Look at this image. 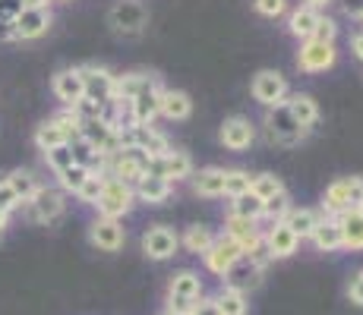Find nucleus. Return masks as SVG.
Masks as SVG:
<instances>
[{"label": "nucleus", "mask_w": 363, "mask_h": 315, "mask_svg": "<svg viewBox=\"0 0 363 315\" xmlns=\"http://www.w3.org/2000/svg\"><path fill=\"white\" fill-rule=\"evenodd\" d=\"M206 297V287H202V277L199 271L193 268H180L171 275L167 281V290H164V312L171 315H186L199 299Z\"/></svg>", "instance_id": "nucleus-1"}, {"label": "nucleus", "mask_w": 363, "mask_h": 315, "mask_svg": "<svg viewBox=\"0 0 363 315\" xmlns=\"http://www.w3.org/2000/svg\"><path fill=\"white\" fill-rule=\"evenodd\" d=\"M360 202H363V177H338L325 186L319 212L325 218H338L345 212H354Z\"/></svg>", "instance_id": "nucleus-2"}, {"label": "nucleus", "mask_w": 363, "mask_h": 315, "mask_svg": "<svg viewBox=\"0 0 363 315\" xmlns=\"http://www.w3.org/2000/svg\"><path fill=\"white\" fill-rule=\"evenodd\" d=\"M262 126H265V136H269L275 145H284V149H294V145H300L306 136H310V130H303V126L294 120L288 104H275V108L265 110Z\"/></svg>", "instance_id": "nucleus-3"}, {"label": "nucleus", "mask_w": 363, "mask_h": 315, "mask_svg": "<svg viewBox=\"0 0 363 315\" xmlns=\"http://www.w3.org/2000/svg\"><path fill=\"white\" fill-rule=\"evenodd\" d=\"M108 25L121 38H139L149 25V6L143 0H114L108 10Z\"/></svg>", "instance_id": "nucleus-4"}, {"label": "nucleus", "mask_w": 363, "mask_h": 315, "mask_svg": "<svg viewBox=\"0 0 363 315\" xmlns=\"http://www.w3.org/2000/svg\"><path fill=\"white\" fill-rule=\"evenodd\" d=\"M95 208H99V218L123 221L133 208H136V193H133V186L123 183V180L104 177V186H101L99 205H95Z\"/></svg>", "instance_id": "nucleus-5"}, {"label": "nucleus", "mask_w": 363, "mask_h": 315, "mask_svg": "<svg viewBox=\"0 0 363 315\" xmlns=\"http://www.w3.org/2000/svg\"><path fill=\"white\" fill-rule=\"evenodd\" d=\"M250 95L259 108H275V104H284L291 95V86H288V76L278 73V69H259L250 82Z\"/></svg>", "instance_id": "nucleus-6"}, {"label": "nucleus", "mask_w": 363, "mask_h": 315, "mask_svg": "<svg viewBox=\"0 0 363 315\" xmlns=\"http://www.w3.org/2000/svg\"><path fill=\"white\" fill-rule=\"evenodd\" d=\"M139 249H143V256L149 262H171L180 252V234L174 227H167V224H152L143 234V240H139Z\"/></svg>", "instance_id": "nucleus-7"}, {"label": "nucleus", "mask_w": 363, "mask_h": 315, "mask_svg": "<svg viewBox=\"0 0 363 315\" xmlns=\"http://www.w3.org/2000/svg\"><path fill=\"white\" fill-rule=\"evenodd\" d=\"M23 208H26V214H29V221H35V224H54V221L64 218L67 195L60 193L57 186H45V183H41L38 193H35Z\"/></svg>", "instance_id": "nucleus-8"}, {"label": "nucleus", "mask_w": 363, "mask_h": 315, "mask_svg": "<svg viewBox=\"0 0 363 315\" xmlns=\"http://www.w3.org/2000/svg\"><path fill=\"white\" fill-rule=\"evenodd\" d=\"M54 13L51 10H19L10 19V35L13 41H38L51 32Z\"/></svg>", "instance_id": "nucleus-9"}, {"label": "nucleus", "mask_w": 363, "mask_h": 315, "mask_svg": "<svg viewBox=\"0 0 363 315\" xmlns=\"http://www.w3.org/2000/svg\"><path fill=\"white\" fill-rule=\"evenodd\" d=\"M237 262H243V246L240 243H234L231 236H225V234L215 236V243L208 246L206 256H202L206 271H212V275H218V277H225Z\"/></svg>", "instance_id": "nucleus-10"}, {"label": "nucleus", "mask_w": 363, "mask_h": 315, "mask_svg": "<svg viewBox=\"0 0 363 315\" xmlns=\"http://www.w3.org/2000/svg\"><path fill=\"white\" fill-rule=\"evenodd\" d=\"M338 63V51L335 45H323V41H300L297 47V69L300 73H325Z\"/></svg>", "instance_id": "nucleus-11"}, {"label": "nucleus", "mask_w": 363, "mask_h": 315, "mask_svg": "<svg viewBox=\"0 0 363 315\" xmlns=\"http://www.w3.org/2000/svg\"><path fill=\"white\" fill-rule=\"evenodd\" d=\"M79 73H82V82H86V98H92V101L108 108L114 101L117 76L108 67H99V63H86V67H79Z\"/></svg>", "instance_id": "nucleus-12"}, {"label": "nucleus", "mask_w": 363, "mask_h": 315, "mask_svg": "<svg viewBox=\"0 0 363 315\" xmlns=\"http://www.w3.org/2000/svg\"><path fill=\"white\" fill-rule=\"evenodd\" d=\"M218 142L225 145L228 151H247L250 145L256 142V123L243 114H234V117H225L218 130Z\"/></svg>", "instance_id": "nucleus-13"}, {"label": "nucleus", "mask_w": 363, "mask_h": 315, "mask_svg": "<svg viewBox=\"0 0 363 315\" xmlns=\"http://www.w3.org/2000/svg\"><path fill=\"white\" fill-rule=\"evenodd\" d=\"M130 136H133V151H139L149 164L152 161H162L167 151L174 149L171 139H167L162 130H155V126H133Z\"/></svg>", "instance_id": "nucleus-14"}, {"label": "nucleus", "mask_w": 363, "mask_h": 315, "mask_svg": "<svg viewBox=\"0 0 363 315\" xmlns=\"http://www.w3.org/2000/svg\"><path fill=\"white\" fill-rule=\"evenodd\" d=\"M145 171H149V161L139 155V151H114V155L108 158L104 177H114V180H123V183L136 186L139 180L145 177Z\"/></svg>", "instance_id": "nucleus-15"}, {"label": "nucleus", "mask_w": 363, "mask_h": 315, "mask_svg": "<svg viewBox=\"0 0 363 315\" xmlns=\"http://www.w3.org/2000/svg\"><path fill=\"white\" fill-rule=\"evenodd\" d=\"M51 92L64 108H76V104L86 98V82H82L79 67L57 69V73L51 76Z\"/></svg>", "instance_id": "nucleus-16"}, {"label": "nucleus", "mask_w": 363, "mask_h": 315, "mask_svg": "<svg viewBox=\"0 0 363 315\" xmlns=\"http://www.w3.org/2000/svg\"><path fill=\"white\" fill-rule=\"evenodd\" d=\"M89 243L99 252H121L127 243V230L114 218H95L89 224Z\"/></svg>", "instance_id": "nucleus-17"}, {"label": "nucleus", "mask_w": 363, "mask_h": 315, "mask_svg": "<svg viewBox=\"0 0 363 315\" xmlns=\"http://www.w3.org/2000/svg\"><path fill=\"white\" fill-rule=\"evenodd\" d=\"M262 236H265V246L272 252V262H284V258H291L300 249V236L284 221L269 224V230H262Z\"/></svg>", "instance_id": "nucleus-18"}, {"label": "nucleus", "mask_w": 363, "mask_h": 315, "mask_svg": "<svg viewBox=\"0 0 363 315\" xmlns=\"http://www.w3.org/2000/svg\"><path fill=\"white\" fill-rule=\"evenodd\" d=\"M149 171H152V173H162L164 180H171V183H180V180H190L196 167H193L190 151H184V149H171L162 161H152Z\"/></svg>", "instance_id": "nucleus-19"}, {"label": "nucleus", "mask_w": 363, "mask_h": 315, "mask_svg": "<svg viewBox=\"0 0 363 315\" xmlns=\"http://www.w3.org/2000/svg\"><path fill=\"white\" fill-rule=\"evenodd\" d=\"M133 193H136V202H143V205H164L174 193V183L164 180L162 173L145 171V177L133 186Z\"/></svg>", "instance_id": "nucleus-20"}, {"label": "nucleus", "mask_w": 363, "mask_h": 315, "mask_svg": "<svg viewBox=\"0 0 363 315\" xmlns=\"http://www.w3.org/2000/svg\"><path fill=\"white\" fill-rule=\"evenodd\" d=\"M162 86L155 73H145V69H130V73L117 76V88H114V101H133L136 95L149 92V88Z\"/></svg>", "instance_id": "nucleus-21"}, {"label": "nucleus", "mask_w": 363, "mask_h": 315, "mask_svg": "<svg viewBox=\"0 0 363 315\" xmlns=\"http://www.w3.org/2000/svg\"><path fill=\"white\" fill-rule=\"evenodd\" d=\"M190 186L202 199H221L225 195V167H199L193 171Z\"/></svg>", "instance_id": "nucleus-22"}, {"label": "nucleus", "mask_w": 363, "mask_h": 315, "mask_svg": "<svg viewBox=\"0 0 363 315\" xmlns=\"http://www.w3.org/2000/svg\"><path fill=\"white\" fill-rule=\"evenodd\" d=\"M162 92H164V88L155 86V88H149V92L133 98V101H130L133 123H136V126H152V123H155L158 110H162Z\"/></svg>", "instance_id": "nucleus-23"}, {"label": "nucleus", "mask_w": 363, "mask_h": 315, "mask_svg": "<svg viewBox=\"0 0 363 315\" xmlns=\"http://www.w3.org/2000/svg\"><path fill=\"white\" fill-rule=\"evenodd\" d=\"M190 114H193V98L186 92H180V88H164L158 117H164V120H171V123H180V120H190Z\"/></svg>", "instance_id": "nucleus-24"}, {"label": "nucleus", "mask_w": 363, "mask_h": 315, "mask_svg": "<svg viewBox=\"0 0 363 315\" xmlns=\"http://www.w3.org/2000/svg\"><path fill=\"white\" fill-rule=\"evenodd\" d=\"M323 218L325 214L319 212V208H306V205H294L288 212V218H284V224H288L291 230L300 236V243L303 240H310L313 234H316V227L323 224Z\"/></svg>", "instance_id": "nucleus-25"}, {"label": "nucleus", "mask_w": 363, "mask_h": 315, "mask_svg": "<svg viewBox=\"0 0 363 315\" xmlns=\"http://www.w3.org/2000/svg\"><path fill=\"white\" fill-rule=\"evenodd\" d=\"M319 19H323V13L300 4V6H294V10L288 13V32L294 35L297 41H310L313 32H316V25H319Z\"/></svg>", "instance_id": "nucleus-26"}, {"label": "nucleus", "mask_w": 363, "mask_h": 315, "mask_svg": "<svg viewBox=\"0 0 363 315\" xmlns=\"http://www.w3.org/2000/svg\"><path fill=\"white\" fill-rule=\"evenodd\" d=\"M288 110L294 114V120L303 126V130H313V126L319 123V101L313 95H306V92H294V95H288Z\"/></svg>", "instance_id": "nucleus-27"}, {"label": "nucleus", "mask_w": 363, "mask_h": 315, "mask_svg": "<svg viewBox=\"0 0 363 315\" xmlns=\"http://www.w3.org/2000/svg\"><path fill=\"white\" fill-rule=\"evenodd\" d=\"M262 275L265 271H256L253 265H247V262H237L231 271H228L225 277H221V284L225 287H231V290H237V293H243L247 297L250 290H256V287L262 284Z\"/></svg>", "instance_id": "nucleus-28"}, {"label": "nucleus", "mask_w": 363, "mask_h": 315, "mask_svg": "<svg viewBox=\"0 0 363 315\" xmlns=\"http://www.w3.org/2000/svg\"><path fill=\"white\" fill-rule=\"evenodd\" d=\"M313 249L316 252H338L345 249V236H341V224L338 218H323V224L316 227V234L310 236Z\"/></svg>", "instance_id": "nucleus-29"}, {"label": "nucleus", "mask_w": 363, "mask_h": 315, "mask_svg": "<svg viewBox=\"0 0 363 315\" xmlns=\"http://www.w3.org/2000/svg\"><path fill=\"white\" fill-rule=\"evenodd\" d=\"M215 230L208 227V224H190V227L180 234V249H186V252H193V256H206L208 246L215 243Z\"/></svg>", "instance_id": "nucleus-30"}, {"label": "nucleus", "mask_w": 363, "mask_h": 315, "mask_svg": "<svg viewBox=\"0 0 363 315\" xmlns=\"http://www.w3.org/2000/svg\"><path fill=\"white\" fill-rule=\"evenodd\" d=\"M225 236H231L234 243H240L243 249H250L262 236V227L256 221L234 218V214H228V218H225Z\"/></svg>", "instance_id": "nucleus-31"}, {"label": "nucleus", "mask_w": 363, "mask_h": 315, "mask_svg": "<svg viewBox=\"0 0 363 315\" xmlns=\"http://www.w3.org/2000/svg\"><path fill=\"white\" fill-rule=\"evenodd\" d=\"M35 149L45 155V151H51V149H60V145H69V139H67V132L57 126V120H41L38 126H35Z\"/></svg>", "instance_id": "nucleus-32"}, {"label": "nucleus", "mask_w": 363, "mask_h": 315, "mask_svg": "<svg viewBox=\"0 0 363 315\" xmlns=\"http://www.w3.org/2000/svg\"><path fill=\"white\" fill-rule=\"evenodd\" d=\"M338 224H341V236H345V249L363 252V214L354 208V212L338 214Z\"/></svg>", "instance_id": "nucleus-33"}, {"label": "nucleus", "mask_w": 363, "mask_h": 315, "mask_svg": "<svg viewBox=\"0 0 363 315\" xmlns=\"http://www.w3.org/2000/svg\"><path fill=\"white\" fill-rule=\"evenodd\" d=\"M212 299H215V306H218V315H247L250 312L247 297L231 290V287H225V284L218 287V293H212Z\"/></svg>", "instance_id": "nucleus-34"}, {"label": "nucleus", "mask_w": 363, "mask_h": 315, "mask_svg": "<svg viewBox=\"0 0 363 315\" xmlns=\"http://www.w3.org/2000/svg\"><path fill=\"white\" fill-rule=\"evenodd\" d=\"M4 180L13 186V193H16V199L23 202V205L32 199L35 193H38V186H41V183H38V177H35L32 171H23V167H16V171H10Z\"/></svg>", "instance_id": "nucleus-35"}, {"label": "nucleus", "mask_w": 363, "mask_h": 315, "mask_svg": "<svg viewBox=\"0 0 363 315\" xmlns=\"http://www.w3.org/2000/svg\"><path fill=\"white\" fill-rule=\"evenodd\" d=\"M262 208H265V202H259L253 193H247V195H237V199L228 202V214H234V218L256 221V224L262 221Z\"/></svg>", "instance_id": "nucleus-36"}, {"label": "nucleus", "mask_w": 363, "mask_h": 315, "mask_svg": "<svg viewBox=\"0 0 363 315\" xmlns=\"http://www.w3.org/2000/svg\"><path fill=\"white\" fill-rule=\"evenodd\" d=\"M250 193H253L259 202H269V199H275L278 193H284V180L275 177V173H253Z\"/></svg>", "instance_id": "nucleus-37"}, {"label": "nucleus", "mask_w": 363, "mask_h": 315, "mask_svg": "<svg viewBox=\"0 0 363 315\" xmlns=\"http://www.w3.org/2000/svg\"><path fill=\"white\" fill-rule=\"evenodd\" d=\"M89 167H79V164H73V167H67V171H60L57 173V189L64 195H76L82 189V183L89 180Z\"/></svg>", "instance_id": "nucleus-38"}, {"label": "nucleus", "mask_w": 363, "mask_h": 315, "mask_svg": "<svg viewBox=\"0 0 363 315\" xmlns=\"http://www.w3.org/2000/svg\"><path fill=\"white\" fill-rule=\"evenodd\" d=\"M250 183H253V173L243 171V167H231V171H225V195H228V199L247 195Z\"/></svg>", "instance_id": "nucleus-39"}, {"label": "nucleus", "mask_w": 363, "mask_h": 315, "mask_svg": "<svg viewBox=\"0 0 363 315\" xmlns=\"http://www.w3.org/2000/svg\"><path fill=\"white\" fill-rule=\"evenodd\" d=\"M291 208H294V202H291V193L284 189V193H278L275 199L265 202V208H262V221H269V224L284 221V218H288Z\"/></svg>", "instance_id": "nucleus-40"}, {"label": "nucleus", "mask_w": 363, "mask_h": 315, "mask_svg": "<svg viewBox=\"0 0 363 315\" xmlns=\"http://www.w3.org/2000/svg\"><path fill=\"white\" fill-rule=\"evenodd\" d=\"M243 262L253 265L256 271L269 268V265H272V252H269V246H265V236H259V240H256L250 249H243Z\"/></svg>", "instance_id": "nucleus-41"}, {"label": "nucleus", "mask_w": 363, "mask_h": 315, "mask_svg": "<svg viewBox=\"0 0 363 315\" xmlns=\"http://www.w3.org/2000/svg\"><path fill=\"white\" fill-rule=\"evenodd\" d=\"M101 186H104V173H89V180L82 183V189L76 193V199L82 202V205H99V195H101Z\"/></svg>", "instance_id": "nucleus-42"}, {"label": "nucleus", "mask_w": 363, "mask_h": 315, "mask_svg": "<svg viewBox=\"0 0 363 315\" xmlns=\"http://www.w3.org/2000/svg\"><path fill=\"white\" fill-rule=\"evenodd\" d=\"M45 164L54 171V177H57L60 171H67V167H73V151H69V145H60V149L45 151Z\"/></svg>", "instance_id": "nucleus-43"}, {"label": "nucleus", "mask_w": 363, "mask_h": 315, "mask_svg": "<svg viewBox=\"0 0 363 315\" xmlns=\"http://www.w3.org/2000/svg\"><path fill=\"white\" fill-rule=\"evenodd\" d=\"M253 10L265 19H278L288 13V0H253Z\"/></svg>", "instance_id": "nucleus-44"}, {"label": "nucleus", "mask_w": 363, "mask_h": 315, "mask_svg": "<svg viewBox=\"0 0 363 315\" xmlns=\"http://www.w3.org/2000/svg\"><path fill=\"white\" fill-rule=\"evenodd\" d=\"M335 38H338V23H335L332 16H323L316 25V32H313V41H323V45H335Z\"/></svg>", "instance_id": "nucleus-45"}, {"label": "nucleus", "mask_w": 363, "mask_h": 315, "mask_svg": "<svg viewBox=\"0 0 363 315\" xmlns=\"http://www.w3.org/2000/svg\"><path fill=\"white\" fill-rule=\"evenodd\" d=\"M19 208H23V202L16 199V193H13V186L6 183V180H0V212L13 214V212H19Z\"/></svg>", "instance_id": "nucleus-46"}, {"label": "nucleus", "mask_w": 363, "mask_h": 315, "mask_svg": "<svg viewBox=\"0 0 363 315\" xmlns=\"http://www.w3.org/2000/svg\"><path fill=\"white\" fill-rule=\"evenodd\" d=\"M347 299H351L354 306H363V268L351 277V284H347Z\"/></svg>", "instance_id": "nucleus-47"}, {"label": "nucleus", "mask_w": 363, "mask_h": 315, "mask_svg": "<svg viewBox=\"0 0 363 315\" xmlns=\"http://www.w3.org/2000/svg\"><path fill=\"white\" fill-rule=\"evenodd\" d=\"M190 315H218V306H215L212 297H202L199 303L190 309Z\"/></svg>", "instance_id": "nucleus-48"}, {"label": "nucleus", "mask_w": 363, "mask_h": 315, "mask_svg": "<svg viewBox=\"0 0 363 315\" xmlns=\"http://www.w3.org/2000/svg\"><path fill=\"white\" fill-rule=\"evenodd\" d=\"M341 10H345V16L360 19L363 16V0H341Z\"/></svg>", "instance_id": "nucleus-49"}, {"label": "nucleus", "mask_w": 363, "mask_h": 315, "mask_svg": "<svg viewBox=\"0 0 363 315\" xmlns=\"http://www.w3.org/2000/svg\"><path fill=\"white\" fill-rule=\"evenodd\" d=\"M54 0H19V10H48Z\"/></svg>", "instance_id": "nucleus-50"}, {"label": "nucleus", "mask_w": 363, "mask_h": 315, "mask_svg": "<svg viewBox=\"0 0 363 315\" xmlns=\"http://www.w3.org/2000/svg\"><path fill=\"white\" fill-rule=\"evenodd\" d=\"M351 54H354V57H357V60L363 63V29H360V32L351 38Z\"/></svg>", "instance_id": "nucleus-51"}, {"label": "nucleus", "mask_w": 363, "mask_h": 315, "mask_svg": "<svg viewBox=\"0 0 363 315\" xmlns=\"http://www.w3.org/2000/svg\"><path fill=\"white\" fill-rule=\"evenodd\" d=\"M329 4H332V0H303V6H313V10H319V13H323Z\"/></svg>", "instance_id": "nucleus-52"}, {"label": "nucleus", "mask_w": 363, "mask_h": 315, "mask_svg": "<svg viewBox=\"0 0 363 315\" xmlns=\"http://www.w3.org/2000/svg\"><path fill=\"white\" fill-rule=\"evenodd\" d=\"M6 227H10V214H6V212H0V234H4Z\"/></svg>", "instance_id": "nucleus-53"}, {"label": "nucleus", "mask_w": 363, "mask_h": 315, "mask_svg": "<svg viewBox=\"0 0 363 315\" xmlns=\"http://www.w3.org/2000/svg\"><path fill=\"white\" fill-rule=\"evenodd\" d=\"M54 4H69V0H54Z\"/></svg>", "instance_id": "nucleus-54"}, {"label": "nucleus", "mask_w": 363, "mask_h": 315, "mask_svg": "<svg viewBox=\"0 0 363 315\" xmlns=\"http://www.w3.org/2000/svg\"><path fill=\"white\" fill-rule=\"evenodd\" d=\"M357 212H360V214H363V202H360V205H357Z\"/></svg>", "instance_id": "nucleus-55"}, {"label": "nucleus", "mask_w": 363, "mask_h": 315, "mask_svg": "<svg viewBox=\"0 0 363 315\" xmlns=\"http://www.w3.org/2000/svg\"><path fill=\"white\" fill-rule=\"evenodd\" d=\"M357 23H360V25H363V16H360V19H357Z\"/></svg>", "instance_id": "nucleus-56"}, {"label": "nucleus", "mask_w": 363, "mask_h": 315, "mask_svg": "<svg viewBox=\"0 0 363 315\" xmlns=\"http://www.w3.org/2000/svg\"><path fill=\"white\" fill-rule=\"evenodd\" d=\"M162 315H171V312H162Z\"/></svg>", "instance_id": "nucleus-57"}, {"label": "nucleus", "mask_w": 363, "mask_h": 315, "mask_svg": "<svg viewBox=\"0 0 363 315\" xmlns=\"http://www.w3.org/2000/svg\"><path fill=\"white\" fill-rule=\"evenodd\" d=\"M186 315H190V312H186Z\"/></svg>", "instance_id": "nucleus-58"}]
</instances>
